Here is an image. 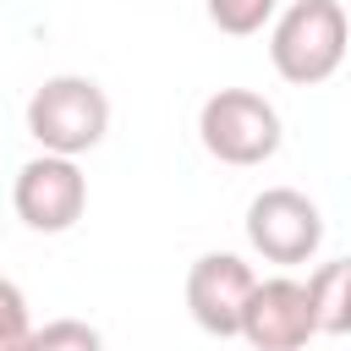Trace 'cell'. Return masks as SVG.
I'll list each match as a JSON object with an SVG mask.
<instances>
[{
    "label": "cell",
    "mask_w": 351,
    "mask_h": 351,
    "mask_svg": "<svg viewBox=\"0 0 351 351\" xmlns=\"http://www.w3.org/2000/svg\"><path fill=\"white\" fill-rule=\"evenodd\" d=\"M307 291H313L318 335H351V258H335V263L313 269Z\"/></svg>",
    "instance_id": "obj_8"
},
{
    "label": "cell",
    "mask_w": 351,
    "mask_h": 351,
    "mask_svg": "<svg viewBox=\"0 0 351 351\" xmlns=\"http://www.w3.org/2000/svg\"><path fill=\"white\" fill-rule=\"evenodd\" d=\"M27 132L44 154H60V159H77L88 148L104 143L110 132V99L93 77H77V71H60V77H44L27 99Z\"/></svg>",
    "instance_id": "obj_2"
},
{
    "label": "cell",
    "mask_w": 351,
    "mask_h": 351,
    "mask_svg": "<svg viewBox=\"0 0 351 351\" xmlns=\"http://www.w3.org/2000/svg\"><path fill=\"white\" fill-rule=\"evenodd\" d=\"M269 16H274V0H208V22L219 33H230V38L258 33Z\"/></svg>",
    "instance_id": "obj_9"
},
{
    "label": "cell",
    "mask_w": 351,
    "mask_h": 351,
    "mask_svg": "<svg viewBox=\"0 0 351 351\" xmlns=\"http://www.w3.org/2000/svg\"><path fill=\"white\" fill-rule=\"evenodd\" d=\"M197 137L219 165H263L280 154V110L252 88H219L197 110Z\"/></svg>",
    "instance_id": "obj_3"
},
{
    "label": "cell",
    "mask_w": 351,
    "mask_h": 351,
    "mask_svg": "<svg viewBox=\"0 0 351 351\" xmlns=\"http://www.w3.org/2000/svg\"><path fill=\"white\" fill-rule=\"evenodd\" d=\"M0 351H33V318H27V296L0 274Z\"/></svg>",
    "instance_id": "obj_10"
},
{
    "label": "cell",
    "mask_w": 351,
    "mask_h": 351,
    "mask_svg": "<svg viewBox=\"0 0 351 351\" xmlns=\"http://www.w3.org/2000/svg\"><path fill=\"white\" fill-rule=\"evenodd\" d=\"M33 351H104V340L82 318H55V324L33 329Z\"/></svg>",
    "instance_id": "obj_11"
},
{
    "label": "cell",
    "mask_w": 351,
    "mask_h": 351,
    "mask_svg": "<svg viewBox=\"0 0 351 351\" xmlns=\"http://www.w3.org/2000/svg\"><path fill=\"white\" fill-rule=\"evenodd\" d=\"M318 335V318H313V291L307 280H258L247 307H241V340L252 351H302L307 340Z\"/></svg>",
    "instance_id": "obj_6"
},
{
    "label": "cell",
    "mask_w": 351,
    "mask_h": 351,
    "mask_svg": "<svg viewBox=\"0 0 351 351\" xmlns=\"http://www.w3.org/2000/svg\"><path fill=\"white\" fill-rule=\"evenodd\" d=\"M11 203H16V219L27 230H44V236H60L82 219L88 208V176L77 170V159H60V154H38L16 170V186H11Z\"/></svg>",
    "instance_id": "obj_4"
},
{
    "label": "cell",
    "mask_w": 351,
    "mask_h": 351,
    "mask_svg": "<svg viewBox=\"0 0 351 351\" xmlns=\"http://www.w3.org/2000/svg\"><path fill=\"white\" fill-rule=\"evenodd\" d=\"M346 44H351V22L340 0H291L269 33V60L285 82L313 88L340 71Z\"/></svg>",
    "instance_id": "obj_1"
},
{
    "label": "cell",
    "mask_w": 351,
    "mask_h": 351,
    "mask_svg": "<svg viewBox=\"0 0 351 351\" xmlns=\"http://www.w3.org/2000/svg\"><path fill=\"white\" fill-rule=\"evenodd\" d=\"M247 241L269 263H307L324 241V214L296 186H269L247 203Z\"/></svg>",
    "instance_id": "obj_5"
},
{
    "label": "cell",
    "mask_w": 351,
    "mask_h": 351,
    "mask_svg": "<svg viewBox=\"0 0 351 351\" xmlns=\"http://www.w3.org/2000/svg\"><path fill=\"white\" fill-rule=\"evenodd\" d=\"M252 285H258V274L247 269V258H236V252H203L192 263V274H186L192 324L208 329V335H219V340L241 335V307H247Z\"/></svg>",
    "instance_id": "obj_7"
}]
</instances>
